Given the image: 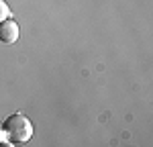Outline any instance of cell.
Instances as JSON below:
<instances>
[{
  "mask_svg": "<svg viewBox=\"0 0 153 147\" xmlns=\"http://www.w3.org/2000/svg\"><path fill=\"white\" fill-rule=\"evenodd\" d=\"M10 14H12V10H10V6L6 4V0H0V23L10 19Z\"/></svg>",
  "mask_w": 153,
  "mask_h": 147,
  "instance_id": "3",
  "label": "cell"
},
{
  "mask_svg": "<svg viewBox=\"0 0 153 147\" xmlns=\"http://www.w3.org/2000/svg\"><path fill=\"white\" fill-rule=\"evenodd\" d=\"M0 137H6V135H4V131H2V122H0Z\"/></svg>",
  "mask_w": 153,
  "mask_h": 147,
  "instance_id": "4",
  "label": "cell"
},
{
  "mask_svg": "<svg viewBox=\"0 0 153 147\" xmlns=\"http://www.w3.org/2000/svg\"><path fill=\"white\" fill-rule=\"evenodd\" d=\"M2 131L12 145H23V143H29L33 137V122L25 114L14 112L2 122Z\"/></svg>",
  "mask_w": 153,
  "mask_h": 147,
  "instance_id": "1",
  "label": "cell"
},
{
  "mask_svg": "<svg viewBox=\"0 0 153 147\" xmlns=\"http://www.w3.org/2000/svg\"><path fill=\"white\" fill-rule=\"evenodd\" d=\"M19 35H21V29H19L16 21L6 19V21H2V23H0V41H2V43L12 45V43H16V41H19Z\"/></svg>",
  "mask_w": 153,
  "mask_h": 147,
  "instance_id": "2",
  "label": "cell"
}]
</instances>
